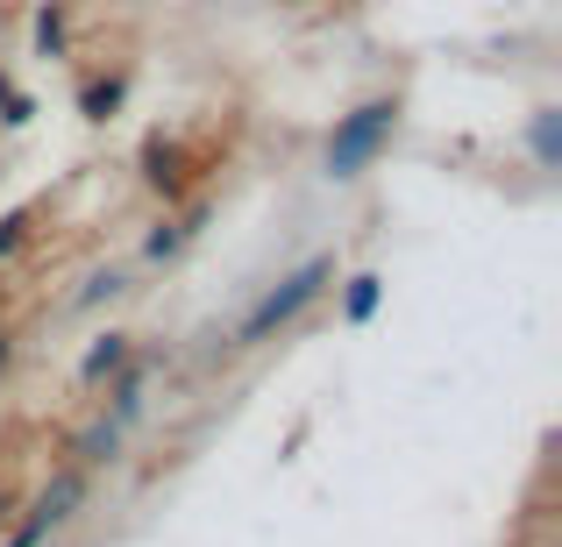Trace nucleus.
<instances>
[{
	"label": "nucleus",
	"instance_id": "1",
	"mask_svg": "<svg viewBox=\"0 0 562 547\" xmlns=\"http://www.w3.org/2000/svg\"><path fill=\"white\" fill-rule=\"evenodd\" d=\"M398 128V100H363L357 114H342L328 136V179H363L378 164V150Z\"/></svg>",
	"mask_w": 562,
	"mask_h": 547
},
{
	"label": "nucleus",
	"instance_id": "2",
	"mask_svg": "<svg viewBox=\"0 0 562 547\" xmlns=\"http://www.w3.org/2000/svg\"><path fill=\"white\" fill-rule=\"evenodd\" d=\"M328 277H335V263H328V257L300 263V271H292L285 285H271V292H263V299H257V306L243 314V328H235V342L249 349V342H263L271 328H285V320L300 314V306H314V299H321V285H328Z\"/></svg>",
	"mask_w": 562,
	"mask_h": 547
},
{
	"label": "nucleus",
	"instance_id": "3",
	"mask_svg": "<svg viewBox=\"0 0 562 547\" xmlns=\"http://www.w3.org/2000/svg\"><path fill=\"white\" fill-rule=\"evenodd\" d=\"M65 36H71V29H65V8H43L36 14V50L57 57V50H65Z\"/></svg>",
	"mask_w": 562,
	"mask_h": 547
},
{
	"label": "nucleus",
	"instance_id": "4",
	"mask_svg": "<svg viewBox=\"0 0 562 547\" xmlns=\"http://www.w3.org/2000/svg\"><path fill=\"white\" fill-rule=\"evenodd\" d=\"M0 107H8L0 122H29V114H36V107H29V93H22V86L8 79V71H0Z\"/></svg>",
	"mask_w": 562,
	"mask_h": 547
},
{
	"label": "nucleus",
	"instance_id": "5",
	"mask_svg": "<svg viewBox=\"0 0 562 547\" xmlns=\"http://www.w3.org/2000/svg\"><path fill=\"white\" fill-rule=\"evenodd\" d=\"M371 306H378V277H357V292H349V314H371Z\"/></svg>",
	"mask_w": 562,
	"mask_h": 547
},
{
	"label": "nucleus",
	"instance_id": "6",
	"mask_svg": "<svg viewBox=\"0 0 562 547\" xmlns=\"http://www.w3.org/2000/svg\"><path fill=\"white\" fill-rule=\"evenodd\" d=\"M22 242V220H0V263H8V249Z\"/></svg>",
	"mask_w": 562,
	"mask_h": 547
}]
</instances>
